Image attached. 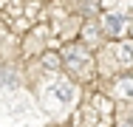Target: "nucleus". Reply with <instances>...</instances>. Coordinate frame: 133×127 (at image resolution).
I'll list each match as a JSON object with an SVG mask.
<instances>
[{
  "mask_svg": "<svg viewBox=\"0 0 133 127\" xmlns=\"http://www.w3.org/2000/svg\"><path fill=\"white\" fill-rule=\"evenodd\" d=\"M119 93L133 96V79H122V82H119Z\"/></svg>",
  "mask_w": 133,
  "mask_h": 127,
  "instance_id": "nucleus-5",
  "label": "nucleus"
},
{
  "mask_svg": "<svg viewBox=\"0 0 133 127\" xmlns=\"http://www.w3.org/2000/svg\"><path fill=\"white\" fill-rule=\"evenodd\" d=\"M57 65H59V62H57V57L48 54V57H45V68H57Z\"/></svg>",
  "mask_w": 133,
  "mask_h": 127,
  "instance_id": "nucleus-7",
  "label": "nucleus"
},
{
  "mask_svg": "<svg viewBox=\"0 0 133 127\" xmlns=\"http://www.w3.org/2000/svg\"><path fill=\"white\" fill-rule=\"evenodd\" d=\"M85 37H88L85 43H96V31H94L91 25H85Z\"/></svg>",
  "mask_w": 133,
  "mask_h": 127,
  "instance_id": "nucleus-6",
  "label": "nucleus"
},
{
  "mask_svg": "<svg viewBox=\"0 0 133 127\" xmlns=\"http://www.w3.org/2000/svg\"><path fill=\"white\" fill-rule=\"evenodd\" d=\"M65 65H68L74 74H88V68H91V57H88L79 45H71V48H65Z\"/></svg>",
  "mask_w": 133,
  "mask_h": 127,
  "instance_id": "nucleus-1",
  "label": "nucleus"
},
{
  "mask_svg": "<svg viewBox=\"0 0 133 127\" xmlns=\"http://www.w3.org/2000/svg\"><path fill=\"white\" fill-rule=\"evenodd\" d=\"M108 34H122V28H125V17L122 14H105V20H102Z\"/></svg>",
  "mask_w": 133,
  "mask_h": 127,
  "instance_id": "nucleus-3",
  "label": "nucleus"
},
{
  "mask_svg": "<svg viewBox=\"0 0 133 127\" xmlns=\"http://www.w3.org/2000/svg\"><path fill=\"white\" fill-rule=\"evenodd\" d=\"M51 96L59 102V104H71L74 96H77V90H74V85H71V82H57V85L51 88Z\"/></svg>",
  "mask_w": 133,
  "mask_h": 127,
  "instance_id": "nucleus-2",
  "label": "nucleus"
},
{
  "mask_svg": "<svg viewBox=\"0 0 133 127\" xmlns=\"http://www.w3.org/2000/svg\"><path fill=\"white\" fill-rule=\"evenodd\" d=\"M116 62L125 65V68H130V65H133V45H128V43L116 45Z\"/></svg>",
  "mask_w": 133,
  "mask_h": 127,
  "instance_id": "nucleus-4",
  "label": "nucleus"
}]
</instances>
